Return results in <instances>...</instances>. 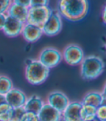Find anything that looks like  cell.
<instances>
[{
	"label": "cell",
	"mask_w": 106,
	"mask_h": 121,
	"mask_svg": "<svg viewBox=\"0 0 106 121\" xmlns=\"http://www.w3.org/2000/svg\"><path fill=\"white\" fill-rule=\"evenodd\" d=\"M13 88V82L9 76L0 75V94L5 96Z\"/></svg>",
	"instance_id": "obj_17"
},
{
	"label": "cell",
	"mask_w": 106,
	"mask_h": 121,
	"mask_svg": "<svg viewBox=\"0 0 106 121\" xmlns=\"http://www.w3.org/2000/svg\"><path fill=\"white\" fill-rule=\"evenodd\" d=\"M49 6V1L47 0H30V7H40Z\"/></svg>",
	"instance_id": "obj_23"
},
{
	"label": "cell",
	"mask_w": 106,
	"mask_h": 121,
	"mask_svg": "<svg viewBox=\"0 0 106 121\" xmlns=\"http://www.w3.org/2000/svg\"><path fill=\"white\" fill-rule=\"evenodd\" d=\"M12 2L11 0H0V14L7 15Z\"/></svg>",
	"instance_id": "obj_22"
},
{
	"label": "cell",
	"mask_w": 106,
	"mask_h": 121,
	"mask_svg": "<svg viewBox=\"0 0 106 121\" xmlns=\"http://www.w3.org/2000/svg\"><path fill=\"white\" fill-rule=\"evenodd\" d=\"M20 121H39L38 115L25 112Z\"/></svg>",
	"instance_id": "obj_24"
},
{
	"label": "cell",
	"mask_w": 106,
	"mask_h": 121,
	"mask_svg": "<svg viewBox=\"0 0 106 121\" xmlns=\"http://www.w3.org/2000/svg\"><path fill=\"white\" fill-rule=\"evenodd\" d=\"M50 69L46 68L38 60H30L25 68V77L27 81L33 86L43 83L49 76Z\"/></svg>",
	"instance_id": "obj_3"
},
{
	"label": "cell",
	"mask_w": 106,
	"mask_h": 121,
	"mask_svg": "<svg viewBox=\"0 0 106 121\" xmlns=\"http://www.w3.org/2000/svg\"><path fill=\"white\" fill-rule=\"evenodd\" d=\"M88 121H100V120H98L96 117H95V118H94V119H92L91 120H88Z\"/></svg>",
	"instance_id": "obj_30"
},
{
	"label": "cell",
	"mask_w": 106,
	"mask_h": 121,
	"mask_svg": "<svg viewBox=\"0 0 106 121\" xmlns=\"http://www.w3.org/2000/svg\"><path fill=\"white\" fill-rule=\"evenodd\" d=\"M7 15L20 20L23 23H25L28 15V8H25L20 5H18L12 1V4L10 5L8 9Z\"/></svg>",
	"instance_id": "obj_16"
},
{
	"label": "cell",
	"mask_w": 106,
	"mask_h": 121,
	"mask_svg": "<svg viewBox=\"0 0 106 121\" xmlns=\"http://www.w3.org/2000/svg\"><path fill=\"white\" fill-rule=\"evenodd\" d=\"M38 60L46 68L51 69L61 62L63 60L62 53L56 48L48 47L41 50Z\"/></svg>",
	"instance_id": "obj_5"
},
{
	"label": "cell",
	"mask_w": 106,
	"mask_h": 121,
	"mask_svg": "<svg viewBox=\"0 0 106 121\" xmlns=\"http://www.w3.org/2000/svg\"><path fill=\"white\" fill-rule=\"evenodd\" d=\"M53 9L49 7H30L25 23L32 24L42 28L50 17Z\"/></svg>",
	"instance_id": "obj_4"
},
{
	"label": "cell",
	"mask_w": 106,
	"mask_h": 121,
	"mask_svg": "<svg viewBox=\"0 0 106 121\" xmlns=\"http://www.w3.org/2000/svg\"><path fill=\"white\" fill-rule=\"evenodd\" d=\"M7 17V15L6 14H0V30H2L3 29Z\"/></svg>",
	"instance_id": "obj_26"
},
{
	"label": "cell",
	"mask_w": 106,
	"mask_h": 121,
	"mask_svg": "<svg viewBox=\"0 0 106 121\" xmlns=\"http://www.w3.org/2000/svg\"><path fill=\"white\" fill-rule=\"evenodd\" d=\"M101 93H102V96H103V97L105 99V101H106V81H105V84L103 86V89H102V91Z\"/></svg>",
	"instance_id": "obj_28"
},
{
	"label": "cell",
	"mask_w": 106,
	"mask_h": 121,
	"mask_svg": "<svg viewBox=\"0 0 106 121\" xmlns=\"http://www.w3.org/2000/svg\"><path fill=\"white\" fill-rule=\"evenodd\" d=\"M61 53L63 60L71 66L79 65L84 58L83 49L76 43H70L67 45Z\"/></svg>",
	"instance_id": "obj_6"
},
{
	"label": "cell",
	"mask_w": 106,
	"mask_h": 121,
	"mask_svg": "<svg viewBox=\"0 0 106 121\" xmlns=\"http://www.w3.org/2000/svg\"><path fill=\"white\" fill-rule=\"evenodd\" d=\"M0 121H2V120H0Z\"/></svg>",
	"instance_id": "obj_32"
},
{
	"label": "cell",
	"mask_w": 106,
	"mask_h": 121,
	"mask_svg": "<svg viewBox=\"0 0 106 121\" xmlns=\"http://www.w3.org/2000/svg\"><path fill=\"white\" fill-rule=\"evenodd\" d=\"M80 65V75L82 79L92 81L96 79L103 73L105 62L103 60L96 55L84 57Z\"/></svg>",
	"instance_id": "obj_2"
},
{
	"label": "cell",
	"mask_w": 106,
	"mask_h": 121,
	"mask_svg": "<svg viewBox=\"0 0 106 121\" xmlns=\"http://www.w3.org/2000/svg\"><path fill=\"white\" fill-rule=\"evenodd\" d=\"M62 27V17L57 10L53 9L50 17L41 29L44 35L48 36H55L61 31Z\"/></svg>",
	"instance_id": "obj_7"
},
{
	"label": "cell",
	"mask_w": 106,
	"mask_h": 121,
	"mask_svg": "<svg viewBox=\"0 0 106 121\" xmlns=\"http://www.w3.org/2000/svg\"><path fill=\"white\" fill-rule=\"evenodd\" d=\"M13 108L4 102L0 105V120L2 121H10L12 115Z\"/></svg>",
	"instance_id": "obj_19"
},
{
	"label": "cell",
	"mask_w": 106,
	"mask_h": 121,
	"mask_svg": "<svg viewBox=\"0 0 106 121\" xmlns=\"http://www.w3.org/2000/svg\"><path fill=\"white\" fill-rule=\"evenodd\" d=\"M105 50H106V43H105Z\"/></svg>",
	"instance_id": "obj_31"
},
{
	"label": "cell",
	"mask_w": 106,
	"mask_h": 121,
	"mask_svg": "<svg viewBox=\"0 0 106 121\" xmlns=\"http://www.w3.org/2000/svg\"><path fill=\"white\" fill-rule=\"evenodd\" d=\"M43 35L41 28L29 24L25 23L21 36L28 43H35L38 41Z\"/></svg>",
	"instance_id": "obj_12"
},
{
	"label": "cell",
	"mask_w": 106,
	"mask_h": 121,
	"mask_svg": "<svg viewBox=\"0 0 106 121\" xmlns=\"http://www.w3.org/2000/svg\"><path fill=\"white\" fill-rule=\"evenodd\" d=\"M81 102L84 105H90L98 108L105 102V99L100 91H92L84 96Z\"/></svg>",
	"instance_id": "obj_15"
},
{
	"label": "cell",
	"mask_w": 106,
	"mask_h": 121,
	"mask_svg": "<svg viewBox=\"0 0 106 121\" xmlns=\"http://www.w3.org/2000/svg\"><path fill=\"white\" fill-rule=\"evenodd\" d=\"M69 102V97L63 92L61 91H53L47 96L46 103L62 113Z\"/></svg>",
	"instance_id": "obj_8"
},
{
	"label": "cell",
	"mask_w": 106,
	"mask_h": 121,
	"mask_svg": "<svg viewBox=\"0 0 106 121\" xmlns=\"http://www.w3.org/2000/svg\"><path fill=\"white\" fill-rule=\"evenodd\" d=\"M25 112V110L24 107H18L13 109L12 115L10 121H20Z\"/></svg>",
	"instance_id": "obj_20"
},
{
	"label": "cell",
	"mask_w": 106,
	"mask_h": 121,
	"mask_svg": "<svg viewBox=\"0 0 106 121\" xmlns=\"http://www.w3.org/2000/svg\"><path fill=\"white\" fill-rule=\"evenodd\" d=\"M96 118L100 121H106V103H103L97 108Z\"/></svg>",
	"instance_id": "obj_21"
},
{
	"label": "cell",
	"mask_w": 106,
	"mask_h": 121,
	"mask_svg": "<svg viewBox=\"0 0 106 121\" xmlns=\"http://www.w3.org/2000/svg\"><path fill=\"white\" fill-rule=\"evenodd\" d=\"M82 104L79 101L70 102L67 108L61 113L62 121H82L81 109Z\"/></svg>",
	"instance_id": "obj_11"
},
{
	"label": "cell",
	"mask_w": 106,
	"mask_h": 121,
	"mask_svg": "<svg viewBox=\"0 0 106 121\" xmlns=\"http://www.w3.org/2000/svg\"><path fill=\"white\" fill-rule=\"evenodd\" d=\"M89 3L86 0H61L58 4V12L61 17L76 22L86 16Z\"/></svg>",
	"instance_id": "obj_1"
},
{
	"label": "cell",
	"mask_w": 106,
	"mask_h": 121,
	"mask_svg": "<svg viewBox=\"0 0 106 121\" xmlns=\"http://www.w3.org/2000/svg\"><path fill=\"white\" fill-rule=\"evenodd\" d=\"M39 121H62L61 112L45 103L38 114Z\"/></svg>",
	"instance_id": "obj_13"
},
{
	"label": "cell",
	"mask_w": 106,
	"mask_h": 121,
	"mask_svg": "<svg viewBox=\"0 0 106 121\" xmlns=\"http://www.w3.org/2000/svg\"><path fill=\"white\" fill-rule=\"evenodd\" d=\"M45 103L46 102L40 96L33 94L27 97L23 107L25 112L38 115Z\"/></svg>",
	"instance_id": "obj_14"
},
{
	"label": "cell",
	"mask_w": 106,
	"mask_h": 121,
	"mask_svg": "<svg viewBox=\"0 0 106 121\" xmlns=\"http://www.w3.org/2000/svg\"><path fill=\"white\" fill-rule=\"evenodd\" d=\"M102 18L104 23L106 25V4H105L102 10Z\"/></svg>",
	"instance_id": "obj_27"
},
{
	"label": "cell",
	"mask_w": 106,
	"mask_h": 121,
	"mask_svg": "<svg viewBox=\"0 0 106 121\" xmlns=\"http://www.w3.org/2000/svg\"><path fill=\"white\" fill-rule=\"evenodd\" d=\"M15 4L20 5L25 8H30V0H15L13 1Z\"/></svg>",
	"instance_id": "obj_25"
},
{
	"label": "cell",
	"mask_w": 106,
	"mask_h": 121,
	"mask_svg": "<svg viewBox=\"0 0 106 121\" xmlns=\"http://www.w3.org/2000/svg\"><path fill=\"white\" fill-rule=\"evenodd\" d=\"M4 102H6V101H5V96L0 94V105H1L2 104H3V103H4Z\"/></svg>",
	"instance_id": "obj_29"
},
{
	"label": "cell",
	"mask_w": 106,
	"mask_h": 121,
	"mask_svg": "<svg viewBox=\"0 0 106 121\" xmlns=\"http://www.w3.org/2000/svg\"><path fill=\"white\" fill-rule=\"evenodd\" d=\"M4 96L6 102L13 109L23 107L27 99L25 93L17 88H13Z\"/></svg>",
	"instance_id": "obj_10"
},
{
	"label": "cell",
	"mask_w": 106,
	"mask_h": 121,
	"mask_svg": "<svg viewBox=\"0 0 106 121\" xmlns=\"http://www.w3.org/2000/svg\"><path fill=\"white\" fill-rule=\"evenodd\" d=\"M23 22L7 15L2 31L4 34L9 38H15L21 35L24 26Z\"/></svg>",
	"instance_id": "obj_9"
},
{
	"label": "cell",
	"mask_w": 106,
	"mask_h": 121,
	"mask_svg": "<svg viewBox=\"0 0 106 121\" xmlns=\"http://www.w3.org/2000/svg\"><path fill=\"white\" fill-rule=\"evenodd\" d=\"M96 110L97 108L94 107L82 104L81 109V117L82 121L91 120L96 117Z\"/></svg>",
	"instance_id": "obj_18"
}]
</instances>
